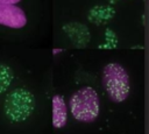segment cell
I'll return each instance as SVG.
<instances>
[{"label": "cell", "mask_w": 149, "mask_h": 134, "mask_svg": "<svg viewBox=\"0 0 149 134\" xmlns=\"http://www.w3.org/2000/svg\"><path fill=\"white\" fill-rule=\"evenodd\" d=\"M102 84L114 103L123 101L129 94V77L125 68L119 63H109L104 68Z\"/></svg>", "instance_id": "cell-1"}, {"label": "cell", "mask_w": 149, "mask_h": 134, "mask_svg": "<svg viewBox=\"0 0 149 134\" xmlns=\"http://www.w3.org/2000/svg\"><path fill=\"white\" fill-rule=\"evenodd\" d=\"M68 119V112L65 101L62 96L56 94L52 98V125L55 128H62L65 126Z\"/></svg>", "instance_id": "cell-5"}, {"label": "cell", "mask_w": 149, "mask_h": 134, "mask_svg": "<svg viewBox=\"0 0 149 134\" xmlns=\"http://www.w3.org/2000/svg\"><path fill=\"white\" fill-rule=\"evenodd\" d=\"M35 107L33 93L23 87L13 90L5 100L3 111L12 122H21L29 118Z\"/></svg>", "instance_id": "cell-3"}, {"label": "cell", "mask_w": 149, "mask_h": 134, "mask_svg": "<svg viewBox=\"0 0 149 134\" xmlns=\"http://www.w3.org/2000/svg\"><path fill=\"white\" fill-rule=\"evenodd\" d=\"M27 23V16L22 8L15 5H3L0 3V24L20 29Z\"/></svg>", "instance_id": "cell-4"}, {"label": "cell", "mask_w": 149, "mask_h": 134, "mask_svg": "<svg viewBox=\"0 0 149 134\" xmlns=\"http://www.w3.org/2000/svg\"><path fill=\"white\" fill-rule=\"evenodd\" d=\"M19 1H21V0H0V3H3V5H15Z\"/></svg>", "instance_id": "cell-7"}, {"label": "cell", "mask_w": 149, "mask_h": 134, "mask_svg": "<svg viewBox=\"0 0 149 134\" xmlns=\"http://www.w3.org/2000/svg\"><path fill=\"white\" fill-rule=\"evenodd\" d=\"M69 104L72 115L79 121L92 122L99 114V98L97 92L90 86L74 92Z\"/></svg>", "instance_id": "cell-2"}, {"label": "cell", "mask_w": 149, "mask_h": 134, "mask_svg": "<svg viewBox=\"0 0 149 134\" xmlns=\"http://www.w3.org/2000/svg\"><path fill=\"white\" fill-rule=\"evenodd\" d=\"M13 80V71L12 69L3 63H0V93L5 92Z\"/></svg>", "instance_id": "cell-6"}]
</instances>
